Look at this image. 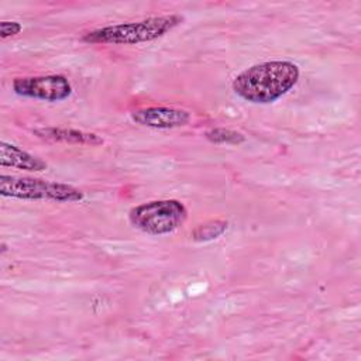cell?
Returning a JSON list of instances; mask_svg holds the SVG:
<instances>
[{
    "label": "cell",
    "instance_id": "obj_9",
    "mask_svg": "<svg viewBox=\"0 0 361 361\" xmlns=\"http://www.w3.org/2000/svg\"><path fill=\"white\" fill-rule=\"evenodd\" d=\"M228 227V223L226 220H210L204 224H199L193 231H192V240L197 243H204V241H212L219 238Z\"/></svg>",
    "mask_w": 361,
    "mask_h": 361
},
{
    "label": "cell",
    "instance_id": "obj_6",
    "mask_svg": "<svg viewBox=\"0 0 361 361\" xmlns=\"http://www.w3.org/2000/svg\"><path fill=\"white\" fill-rule=\"evenodd\" d=\"M192 116L188 110L166 107V106H151L131 111V120L140 126L169 130L183 127L190 121Z\"/></svg>",
    "mask_w": 361,
    "mask_h": 361
},
{
    "label": "cell",
    "instance_id": "obj_2",
    "mask_svg": "<svg viewBox=\"0 0 361 361\" xmlns=\"http://www.w3.org/2000/svg\"><path fill=\"white\" fill-rule=\"evenodd\" d=\"M183 21L185 17L180 14L152 16L140 21L120 23L87 31L82 35V41L94 45H134L151 42L166 35Z\"/></svg>",
    "mask_w": 361,
    "mask_h": 361
},
{
    "label": "cell",
    "instance_id": "obj_1",
    "mask_svg": "<svg viewBox=\"0 0 361 361\" xmlns=\"http://www.w3.org/2000/svg\"><path fill=\"white\" fill-rule=\"evenodd\" d=\"M299 75V66L290 61H267L240 72L233 79L231 87L245 102L268 104L293 89Z\"/></svg>",
    "mask_w": 361,
    "mask_h": 361
},
{
    "label": "cell",
    "instance_id": "obj_7",
    "mask_svg": "<svg viewBox=\"0 0 361 361\" xmlns=\"http://www.w3.org/2000/svg\"><path fill=\"white\" fill-rule=\"evenodd\" d=\"M0 165L4 168L8 166L30 172H39L48 168V164L45 161L6 141L0 142Z\"/></svg>",
    "mask_w": 361,
    "mask_h": 361
},
{
    "label": "cell",
    "instance_id": "obj_4",
    "mask_svg": "<svg viewBox=\"0 0 361 361\" xmlns=\"http://www.w3.org/2000/svg\"><path fill=\"white\" fill-rule=\"evenodd\" d=\"M0 195L21 200H51V202H79L85 193L68 183L51 182L30 176H0Z\"/></svg>",
    "mask_w": 361,
    "mask_h": 361
},
{
    "label": "cell",
    "instance_id": "obj_11",
    "mask_svg": "<svg viewBox=\"0 0 361 361\" xmlns=\"http://www.w3.org/2000/svg\"><path fill=\"white\" fill-rule=\"evenodd\" d=\"M21 30H23V25L17 21H6V20L0 21V37L3 39L20 34Z\"/></svg>",
    "mask_w": 361,
    "mask_h": 361
},
{
    "label": "cell",
    "instance_id": "obj_8",
    "mask_svg": "<svg viewBox=\"0 0 361 361\" xmlns=\"http://www.w3.org/2000/svg\"><path fill=\"white\" fill-rule=\"evenodd\" d=\"M34 134L39 138L49 140V141H58V142H66V144H79V145H90V147H99L104 141L100 135L94 133H87L82 130L75 128H62V127H41L35 128Z\"/></svg>",
    "mask_w": 361,
    "mask_h": 361
},
{
    "label": "cell",
    "instance_id": "obj_3",
    "mask_svg": "<svg viewBox=\"0 0 361 361\" xmlns=\"http://www.w3.org/2000/svg\"><path fill=\"white\" fill-rule=\"evenodd\" d=\"M188 219L186 206L176 199L149 200L134 206L128 212L130 223L149 235L173 233Z\"/></svg>",
    "mask_w": 361,
    "mask_h": 361
},
{
    "label": "cell",
    "instance_id": "obj_10",
    "mask_svg": "<svg viewBox=\"0 0 361 361\" xmlns=\"http://www.w3.org/2000/svg\"><path fill=\"white\" fill-rule=\"evenodd\" d=\"M204 137L213 144L238 145V144H243L245 141V135L243 133L235 131V130H230V128H223V127L207 130L204 133Z\"/></svg>",
    "mask_w": 361,
    "mask_h": 361
},
{
    "label": "cell",
    "instance_id": "obj_12",
    "mask_svg": "<svg viewBox=\"0 0 361 361\" xmlns=\"http://www.w3.org/2000/svg\"><path fill=\"white\" fill-rule=\"evenodd\" d=\"M7 251V245L4 243H1V254H4Z\"/></svg>",
    "mask_w": 361,
    "mask_h": 361
},
{
    "label": "cell",
    "instance_id": "obj_5",
    "mask_svg": "<svg viewBox=\"0 0 361 361\" xmlns=\"http://www.w3.org/2000/svg\"><path fill=\"white\" fill-rule=\"evenodd\" d=\"M16 94L44 102H62L72 94V85L63 75L24 76L13 80Z\"/></svg>",
    "mask_w": 361,
    "mask_h": 361
}]
</instances>
